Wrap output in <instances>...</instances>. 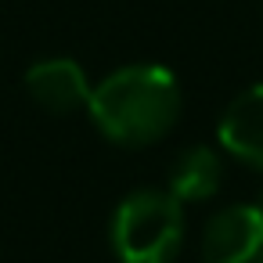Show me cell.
Here are the masks:
<instances>
[{"instance_id":"obj_3","label":"cell","mask_w":263,"mask_h":263,"mask_svg":"<svg viewBox=\"0 0 263 263\" xmlns=\"http://www.w3.org/2000/svg\"><path fill=\"white\" fill-rule=\"evenodd\" d=\"M202 263H263V209L227 205L202 231Z\"/></svg>"},{"instance_id":"obj_1","label":"cell","mask_w":263,"mask_h":263,"mask_svg":"<svg viewBox=\"0 0 263 263\" xmlns=\"http://www.w3.org/2000/svg\"><path fill=\"white\" fill-rule=\"evenodd\" d=\"M87 108L112 144L144 148L173 130L180 116V83L162 65H126L94 83Z\"/></svg>"},{"instance_id":"obj_2","label":"cell","mask_w":263,"mask_h":263,"mask_svg":"<svg viewBox=\"0 0 263 263\" xmlns=\"http://www.w3.org/2000/svg\"><path fill=\"white\" fill-rule=\"evenodd\" d=\"M184 209L170 191L141 187L112 213V249L119 263H173L184 245Z\"/></svg>"},{"instance_id":"obj_5","label":"cell","mask_w":263,"mask_h":263,"mask_svg":"<svg viewBox=\"0 0 263 263\" xmlns=\"http://www.w3.org/2000/svg\"><path fill=\"white\" fill-rule=\"evenodd\" d=\"M216 137H220V148L231 152L238 162L263 170V83L241 90L223 108Z\"/></svg>"},{"instance_id":"obj_6","label":"cell","mask_w":263,"mask_h":263,"mask_svg":"<svg viewBox=\"0 0 263 263\" xmlns=\"http://www.w3.org/2000/svg\"><path fill=\"white\" fill-rule=\"evenodd\" d=\"M220 180H223V159L205 148V144H195V148H184L173 166H170V195L184 205V202H205L220 191Z\"/></svg>"},{"instance_id":"obj_4","label":"cell","mask_w":263,"mask_h":263,"mask_svg":"<svg viewBox=\"0 0 263 263\" xmlns=\"http://www.w3.org/2000/svg\"><path fill=\"white\" fill-rule=\"evenodd\" d=\"M26 90L40 108H47L54 116H72V112L87 108L94 87H90L80 62H72V58H40L26 72Z\"/></svg>"}]
</instances>
